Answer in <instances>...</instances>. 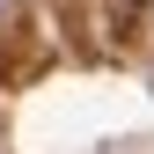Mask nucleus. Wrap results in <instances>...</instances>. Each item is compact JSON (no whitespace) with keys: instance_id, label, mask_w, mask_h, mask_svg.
<instances>
[]
</instances>
